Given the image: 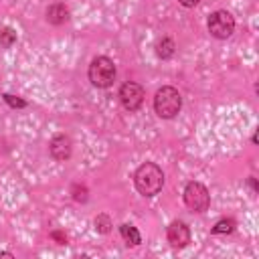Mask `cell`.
Here are the masks:
<instances>
[{
	"mask_svg": "<svg viewBox=\"0 0 259 259\" xmlns=\"http://www.w3.org/2000/svg\"><path fill=\"white\" fill-rule=\"evenodd\" d=\"M71 150H73L71 138L65 136V134L55 136V138L51 140V144H49V152H51V156H53L57 162H65V160H69Z\"/></svg>",
	"mask_w": 259,
	"mask_h": 259,
	"instance_id": "cell-8",
	"label": "cell"
},
{
	"mask_svg": "<svg viewBox=\"0 0 259 259\" xmlns=\"http://www.w3.org/2000/svg\"><path fill=\"white\" fill-rule=\"evenodd\" d=\"M134 184L142 196H156L164 186V172L154 162H144L134 172Z\"/></svg>",
	"mask_w": 259,
	"mask_h": 259,
	"instance_id": "cell-1",
	"label": "cell"
},
{
	"mask_svg": "<svg viewBox=\"0 0 259 259\" xmlns=\"http://www.w3.org/2000/svg\"><path fill=\"white\" fill-rule=\"evenodd\" d=\"M182 196H184V204L192 212H204L210 204V194H208L206 186L200 182H188Z\"/></svg>",
	"mask_w": 259,
	"mask_h": 259,
	"instance_id": "cell-4",
	"label": "cell"
},
{
	"mask_svg": "<svg viewBox=\"0 0 259 259\" xmlns=\"http://www.w3.org/2000/svg\"><path fill=\"white\" fill-rule=\"evenodd\" d=\"M51 237H53L55 241H59L61 245H65V243H67V237H65L63 233H59V231H53V233H51Z\"/></svg>",
	"mask_w": 259,
	"mask_h": 259,
	"instance_id": "cell-17",
	"label": "cell"
},
{
	"mask_svg": "<svg viewBox=\"0 0 259 259\" xmlns=\"http://www.w3.org/2000/svg\"><path fill=\"white\" fill-rule=\"evenodd\" d=\"M115 73H117L115 71V63L109 57H95L91 61V65H89V71H87L91 85H95L99 89L111 87L113 81H115Z\"/></svg>",
	"mask_w": 259,
	"mask_h": 259,
	"instance_id": "cell-3",
	"label": "cell"
},
{
	"mask_svg": "<svg viewBox=\"0 0 259 259\" xmlns=\"http://www.w3.org/2000/svg\"><path fill=\"white\" fill-rule=\"evenodd\" d=\"M182 107V97L178 93L176 87L172 85H164L156 91L154 95V109L162 119H172L174 115H178Z\"/></svg>",
	"mask_w": 259,
	"mask_h": 259,
	"instance_id": "cell-2",
	"label": "cell"
},
{
	"mask_svg": "<svg viewBox=\"0 0 259 259\" xmlns=\"http://www.w3.org/2000/svg\"><path fill=\"white\" fill-rule=\"evenodd\" d=\"M178 2H180L184 8H194V6H196L200 0H178Z\"/></svg>",
	"mask_w": 259,
	"mask_h": 259,
	"instance_id": "cell-18",
	"label": "cell"
},
{
	"mask_svg": "<svg viewBox=\"0 0 259 259\" xmlns=\"http://www.w3.org/2000/svg\"><path fill=\"white\" fill-rule=\"evenodd\" d=\"M93 225H95V231L101 233V235H107L111 231V227H113V223H111V219L107 214H97L95 221H93Z\"/></svg>",
	"mask_w": 259,
	"mask_h": 259,
	"instance_id": "cell-12",
	"label": "cell"
},
{
	"mask_svg": "<svg viewBox=\"0 0 259 259\" xmlns=\"http://www.w3.org/2000/svg\"><path fill=\"white\" fill-rule=\"evenodd\" d=\"M14 42H16V32H14L10 26L2 28V30H0V47H4V49H10Z\"/></svg>",
	"mask_w": 259,
	"mask_h": 259,
	"instance_id": "cell-14",
	"label": "cell"
},
{
	"mask_svg": "<svg viewBox=\"0 0 259 259\" xmlns=\"http://www.w3.org/2000/svg\"><path fill=\"white\" fill-rule=\"evenodd\" d=\"M174 51H176V45H174V40H172L170 36H162V38L156 42V55H158L160 59H170V57L174 55Z\"/></svg>",
	"mask_w": 259,
	"mask_h": 259,
	"instance_id": "cell-11",
	"label": "cell"
},
{
	"mask_svg": "<svg viewBox=\"0 0 259 259\" xmlns=\"http://www.w3.org/2000/svg\"><path fill=\"white\" fill-rule=\"evenodd\" d=\"M4 101H6L8 105H12V107H24V105H26L22 99H16L14 95H8V93L4 95Z\"/></svg>",
	"mask_w": 259,
	"mask_h": 259,
	"instance_id": "cell-16",
	"label": "cell"
},
{
	"mask_svg": "<svg viewBox=\"0 0 259 259\" xmlns=\"http://www.w3.org/2000/svg\"><path fill=\"white\" fill-rule=\"evenodd\" d=\"M0 257H14L12 253H0Z\"/></svg>",
	"mask_w": 259,
	"mask_h": 259,
	"instance_id": "cell-19",
	"label": "cell"
},
{
	"mask_svg": "<svg viewBox=\"0 0 259 259\" xmlns=\"http://www.w3.org/2000/svg\"><path fill=\"white\" fill-rule=\"evenodd\" d=\"M208 32L214 36V38H229L235 30V18L229 10H214L210 16H208Z\"/></svg>",
	"mask_w": 259,
	"mask_h": 259,
	"instance_id": "cell-5",
	"label": "cell"
},
{
	"mask_svg": "<svg viewBox=\"0 0 259 259\" xmlns=\"http://www.w3.org/2000/svg\"><path fill=\"white\" fill-rule=\"evenodd\" d=\"M47 20H49L51 24H55V26L67 22V20H69V8H67L65 4H61V2L51 4V6L47 8Z\"/></svg>",
	"mask_w": 259,
	"mask_h": 259,
	"instance_id": "cell-9",
	"label": "cell"
},
{
	"mask_svg": "<svg viewBox=\"0 0 259 259\" xmlns=\"http://www.w3.org/2000/svg\"><path fill=\"white\" fill-rule=\"evenodd\" d=\"M119 233H121L125 245H130V247H138V245L142 243V237H140L138 229L132 227V225H127V223H123V225L119 227Z\"/></svg>",
	"mask_w": 259,
	"mask_h": 259,
	"instance_id": "cell-10",
	"label": "cell"
},
{
	"mask_svg": "<svg viewBox=\"0 0 259 259\" xmlns=\"http://www.w3.org/2000/svg\"><path fill=\"white\" fill-rule=\"evenodd\" d=\"M166 237H168V243L174 247V249H182L190 243V229L186 223L182 221H174L168 225V231H166Z\"/></svg>",
	"mask_w": 259,
	"mask_h": 259,
	"instance_id": "cell-7",
	"label": "cell"
},
{
	"mask_svg": "<svg viewBox=\"0 0 259 259\" xmlns=\"http://www.w3.org/2000/svg\"><path fill=\"white\" fill-rule=\"evenodd\" d=\"M71 192H73V198H75L77 202H85V200H87V188H85V186L75 184V186L71 188Z\"/></svg>",
	"mask_w": 259,
	"mask_h": 259,
	"instance_id": "cell-15",
	"label": "cell"
},
{
	"mask_svg": "<svg viewBox=\"0 0 259 259\" xmlns=\"http://www.w3.org/2000/svg\"><path fill=\"white\" fill-rule=\"evenodd\" d=\"M119 101L127 111H138L144 103V87L136 81H125L119 89Z\"/></svg>",
	"mask_w": 259,
	"mask_h": 259,
	"instance_id": "cell-6",
	"label": "cell"
},
{
	"mask_svg": "<svg viewBox=\"0 0 259 259\" xmlns=\"http://www.w3.org/2000/svg\"><path fill=\"white\" fill-rule=\"evenodd\" d=\"M233 231H235V221H233V219H221V221L210 229L212 235H223V233H233Z\"/></svg>",
	"mask_w": 259,
	"mask_h": 259,
	"instance_id": "cell-13",
	"label": "cell"
}]
</instances>
